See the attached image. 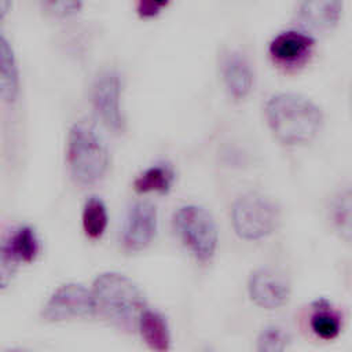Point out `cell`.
Wrapping results in <instances>:
<instances>
[{
  "instance_id": "1",
  "label": "cell",
  "mask_w": 352,
  "mask_h": 352,
  "mask_svg": "<svg viewBox=\"0 0 352 352\" xmlns=\"http://www.w3.org/2000/svg\"><path fill=\"white\" fill-rule=\"evenodd\" d=\"M265 118L274 136L286 146L309 143L323 122L320 109L297 94L271 96L265 104Z\"/></svg>"
},
{
  "instance_id": "2",
  "label": "cell",
  "mask_w": 352,
  "mask_h": 352,
  "mask_svg": "<svg viewBox=\"0 0 352 352\" xmlns=\"http://www.w3.org/2000/svg\"><path fill=\"white\" fill-rule=\"evenodd\" d=\"M95 315L111 323L131 329L146 308L142 290L132 279L118 272H103L96 276L92 289Z\"/></svg>"
},
{
  "instance_id": "3",
  "label": "cell",
  "mask_w": 352,
  "mask_h": 352,
  "mask_svg": "<svg viewBox=\"0 0 352 352\" xmlns=\"http://www.w3.org/2000/svg\"><path fill=\"white\" fill-rule=\"evenodd\" d=\"M66 157L70 173L80 184H94L100 180L110 164L102 136L87 122H77L70 128Z\"/></svg>"
},
{
  "instance_id": "4",
  "label": "cell",
  "mask_w": 352,
  "mask_h": 352,
  "mask_svg": "<svg viewBox=\"0 0 352 352\" xmlns=\"http://www.w3.org/2000/svg\"><path fill=\"white\" fill-rule=\"evenodd\" d=\"M231 221L238 236L246 241H257L278 228L280 210L270 197L260 192H248L234 202Z\"/></svg>"
},
{
  "instance_id": "5",
  "label": "cell",
  "mask_w": 352,
  "mask_h": 352,
  "mask_svg": "<svg viewBox=\"0 0 352 352\" xmlns=\"http://www.w3.org/2000/svg\"><path fill=\"white\" fill-rule=\"evenodd\" d=\"M173 227L183 245L199 261L213 257L219 234L212 214L202 206H182L173 216Z\"/></svg>"
},
{
  "instance_id": "6",
  "label": "cell",
  "mask_w": 352,
  "mask_h": 352,
  "mask_svg": "<svg viewBox=\"0 0 352 352\" xmlns=\"http://www.w3.org/2000/svg\"><path fill=\"white\" fill-rule=\"evenodd\" d=\"M95 315L91 290L78 283L59 286L43 307L41 318L47 322H63Z\"/></svg>"
},
{
  "instance_id": "7",
  "label": "cell",
  "mask_w": 352,
  "mask_h": 352,
  "mask_svg": "<svg viewBox=\"0 0 352 352\" xmlns=\"http://www.w3.org/2000/svg\"><path fill=\"white\" fill-rule=\"evenodd\" d=\"M92 106L100 121L113 132L124 129V116L121 110V80L117 72L106 70L100 73L92 87Z\"/></svg>"
},
{
  "instance_id": "8",
  "label": "cell",
  "mask_w": 352,
  "mask_h": 352,
  "mask_svg": "<svg viewBox=\"0 0 352 352\" xmlns=\"http://www.w3.org/2000/svg\"><path fill=\"white\" fill-rule=\"evenodd\" d=\"M157 232V209L147 201L136 202L128 212L122 246L126 252H140L147 248Z\"/></svg>"
},
{
  "instance_id": "9",
  "label": "cell",
  "mask_w": 352,
  "mask_h": 352,
  "mask_svg": "<svg viewBox=\"0 0 352 352\" xmlns=\"http://www.w3.org/2000/svg\"><path fill=\"white\" fill-rule=\"evenodd\" d=\"M248 290L252 301L265 309L279 308L290 297V285L286 278L267 268L257 270L250 275Z\"/></svg>"
},
{
  "instance_id": "10",
  "label": "cell",
  "mask_w": 352,
  "mask_h": 352,
  "mask_svg": "<svg viewBox=\"0 0 352 352\" xmlns=\"http://www.w3.org/2000/svg\"><path fill=\"white\" fill-rule=\"evenodd\" d=\"M314 38L300 30H286L276 34L270 43V55L278 65L296 66L308 59L314 50Z\"/></svg>"
},
{
  "instance_id": "11",
  "label": "cell",
  "mask_w": 352,
  "mask_h": 352,
  "mask_svg": "<svg viewBox=\"0 0 352 352\" xmlns=\"http://www.w3.org/2000/svg\"><path fill=\"white\" fill-rule=\"evenodd\" d=\"M221 77L228 94L239 100L253 88V72L249 62L238 52L227 54L221 60Z\"/></svg>"
},
{
  "instance_id": "12",
  "label": "cell",
  "mask_w": 352,
  "mask_h": 352,
  "mask_svg": "<svg viewBox=\"0 0 352 352\" xmlns=\"http://www.w3.org/2000/svg\"><path fill=\"white\" fill-rule=\"evenodd\" d=\"M342 14L341 0H302L298 10L300 21L312 30L333 29Z\"/></svg>"
},
{
  "instance_id": "13",
  "label": "cell",
  "mask_w": 352,
  "mask_h": 352,
  "mask_svg": "<svg viewBox=\"0 0 352 352\" xmlns=\"http://www.w3.org/2000/svg\"><path fill=\"white\" fill-rule=\"evenodd\" d=\"M19 95V69L8 40L0 34V99L14 103Z\"/></svg>"
},
{
  "instance_id": "14",
  "label": "cell",
  "mask_w": 352,
  "mask_h": 352,
  "mask_svg": "<svg viewBox=\"0 0 352 352\" xmlns=\"http://www.w3.org/2000/svg\"><path fill=\"white\" fill-rule=\"evenodd\" d=\"M139 331L143 341L153 351L164 352L170 346V333L165 318L151 309L144 308L138 319Z\"/></svg>"
},
{
  "instance_id": "15",
  "label": "cell",
  "mask_w": 352,
  "mask_h": 352,
  "mask_svg": "<svg viewBox=\"0 0 352 352\" xmlns=\"http://www.w3.org/2000/svg\"><path fill=\"white\" fill-rule=\"evenodd\" d=\"M3 248L16 264L32 263L40 252V242L36 231L29 226H23L8 236Z\"/></svg>"
},
{
  "instance_id": "16",
  "label": "cell",
  "mask_w": 352,
  "mask_h": 352,
  "mask_svg": "<svg viewBox=\"0 0 352 352\" xmlns=\"http://www.w3.org/2000/svg\"><path fill=\"white\" fill-rule=\"evenodd\" d=\"M175 180V172L169 165L158 164L147 168L133 182V188L139 194L161 192L170 190Z\"/></svg>"
},
{
  "instance_id": "17",
  "label": "cell",
  "mask_w": 352,
  "mask_h": 352,
  "mask_svg": "<svg viewBox=\"0 0 352 352\" xmlns=\"http://www.w3.org/2000/svg\"><path fill=\"white\" fill-rule=\"evenodd\" d=\"M81 223H82V230L85 235L91 239H98L104 234L109 223V216H107V208L100 198L91 197L85 202L82 209Z\"/></svg>"
},
{
  "instance_id": "18",
  "label": "cell",
  "mask_w": 352,
  "mask_h": 352,
  "mask_svg": "<svg viewBox=\"0 0 352 352\" xmlns=\"http://www.w3.org/2000/svg\"><path fill=\"white\" fill-rule=\"evenodd\" d=\"M312 331L322 340H334L341 331V320L326 301H318L311 318Z\"/></svg>"
},
{
  "instance_id": "19",
  "label": "cell",
  "mask_w": 352,
  "mask_h": 352,
  "mask_svg": "<svg viewBox=\"0 0 352 352\" xmlns=\"http://www.w3.org/2000/svg\"><path fill=\"white\" fill-rule=\"evenodd\" d=\"M331 221L345 241L351 238V192L341 191L331 204Z\"/></svg>"
},
{
  "instance_id": "20",
  "label": "cell",
  "mask_w": 352,
  "mask_h": 352,
  "mask_svg": "<svg viewBox=\"0 0 352 352\" xmlns=\"http://www.w3.org/2000/svg\"><path fill=\"white\" fill-rule=\"evenodd\" d=\"M289 340V334L283 329L268 326L257 338V349L261 352H282L286 349Z\"/></svg>"
},
{
  "instance_id": "21",
  "label": "cell",
  "mask_w": 352,
  "mask_h": 352,
  "mask_svg": "<svg viewBox=\"0 0 352 352\" xmlns=\"http://www.w3.org/2000/svg\"><path fill=\"white\" fill-rule=\"evenodd\" d=\"M43 10L55 18H69L78 14L82 8V0H38Z\"/></svg>"
},
{
  "instance_id": "22",
  "label": "cell",
  "mask_w": 352,
  "mask_h": 352,
  "mask_svg": "<svg viewBox=\"0 0 352 352\" xmlns=\"http://www.w3.org/2000/svg\"><path fill=\"white\" fill-rule=\"evenodd\" d=\"M169 3L170 0H136V12L144 19L154 18L166 8Z\"/></svg>"
},
{
  "instance_id": "23",
  "label": "cell",
  "mask_w": 352,
  "mask_h": 352,
  "mask_svg": "<svg viewBox=\"0 0 352 352\" xmlns=\"http://www.w3.org/2000/svg\"><path fill=\"white\" fill-rule=\"evenodd\" d=\"M16 267L18 264L10 257L6 249L0 246V290L4 289L11 282L16 271Z\"/></svg>"
},
{
  "instance_id": "24",
  "label": "cell",
  "mask_w": 352,
  "mask_h": 352,
  "mask_svg": "<svg viewBox=\"0 0 352 352\" xmlns=\"http://www.w3.org/2000/svg\"><path fill=\"white\" fill-rule=\"evenodd\" d=\"M11 8V0H0V19H3Z\"/></svg>"
}]
</instances>
